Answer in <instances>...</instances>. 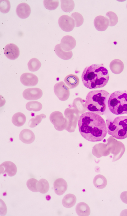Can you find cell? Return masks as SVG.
Segmentation results:
<instances>
[{
	"instance_id": "1",
	"label": "cell",
	"mask_w": 127,
	"mask_h": 216,
	"mask_svg": "<svg viewBox=\"0 0 127 216\" xmlns=\"http://www.w3.org/2000/svg\"><path fill=\"white\" fill-rule=\"evenodd\" d=\"M78 125L81 135L89 141H101L108 132L104 119L100 115L93 112H86L82 114Z\"/></svg>"
},
{
	"instance_id": "7",
	"label": "cell",
	"mask_w": 127,
	"mask_h": 216,
	"mask_svg": "<svg viewBox=\"0 0 127 216\" xmlns=\"http://www.w3.org/2000/svg\"><path fill=\"white\" fill-rule=\"evenodd\" d=\"M42 90L37 88H29L25 89L23 93V96L28 100H35L40 98L42 96Z\"/></svg>"
},
{
	"instance_id": "22",
	"label": "cell",
	"mask_w": 127,
	"mask_h": 216,
	"mask_svg": "<svg viewBox=\"0 0 127 216\" xmlns=\"http://www.w3.org/2000/svg\"><path fill=\"white\" fill-rule=\"evenodd\" d=\"M93 183L95 186L99 189H102L106 186L107 181L106 178L104 176L98 175L94 178Z\"/></svg>"
},
{
	"instance_id": "16",
	"label": "cell",
	"mask_w": 127,
	"mask_h": 216,
	"mask_svg": "<svg viewBox=\"0 0 127 216\" xmlns=\"http://www.w3.org/2000/svg\"><path fill=\"white\" fill-rule=\"evenodd\" d=\"M110 67L113 73L115 74H119L123 71L124 65L122 62L120 60L115 59L110 62Z\"/></svg>"
},
{
	"instance_id": "26",
	"label": "cell",
	"mask_w": 127,
	"mask_h": 216,
	"mask_svg": "<svg viewBox=\"0 0 127 216\" xmlns=\"http://www.w3.org/2000/svg\"><path fill=\"white\" fill-rule=\"evenodd\" d=\"M42 104L40 102L36 101L29 102L26 105L27 109L30 111H39L42 109Z\"/></svg>"
},
{
	"instance_id": "33",
	"label": "cell",
	"mask_w": 127,
	"mask_h": 216,
	"mask_svg": "<svg viewBox=\"0 0 127 216\" xmlns=\"http://www.w3.org/2000/svg\"><path fill=\"white\" fill-rule=\"evenodd\" d=\"M120 197L122 201L125 203L127 204V191L122 192L120 195Z\"/></svg>"
},
{
	"instance_id": "19",
	"label": "cell",
	"mask_w": 127,
	"mask_h": 216,
	"mask_svg": "<svg viewBox=\"0 0 127 216\" xmlns=\"http://www.w3.org/2000/svg\"><path fill=\"white\" fill-rule=\"evenodd\" d=\"M26 118L24 114L21 112H18L14 114L12 119V122L15 126L20 127L25 123Z\"/></svg>"
},
{
	"instance_id": "24",
	"label": "cell",
	"mask_w": 127,
	"mask_h": 216,
	"mask_svg": "<svg viewBox=\"0 0 127 216\" xmlns=\"http://www.w3.org/2000/svg\"><path fill=\"white\" fill-rule=\"evenodd\" d=\"M61 8L63 11L65 12L72 11L74 9L75 4L72 0H61Z\"/></svg>"
},
{
	"instance_id": "8",
	"label": "cell",
	"mask_w": 127,
	"mask_h": 216,
	"mask_svg": "<svg viewBox=\"0 0 127 216\" xmlns=\"http://www.w3.org/2000/svg\"><path fill=\"white\" fill-rule=\"evenodd\" d=\"M20 80L21 83L24 86H33L36 85L38 82L37 76L31 73H25L20 76Z\"/></svg>"
},
{
	"instance_id": "18",
	"label": "cell",
	"mask_w": 127,
	"mask_h": 216,
	"mask_svg": "<svg viewBox=\"0 0 127 216\" xmlns=\"http://www.w3.org/2000/svg\"><path fill=\"white\" fill-rule=\"evenodd\" d=\"M64 81L70 89L76 87L79 83V80L77 76L72 74L67 75L65 78Z\"/></svg>"
},
{
	"instance_id": "21",
	"label": "cell",
	"mask_w": 127,
	"mask_h": 216,
	"mask_svg": "<svg viewBox=\"0 0 127 216\" xmlns=\"http://www.w3.org/2000/svg\"><path fill=\"white\" fill-rule=\"evenodd\" d=\"M54 50L56 55L60 58L65 60L70 59L73 55L71 51H65L63 50L60 44H57L55 47Z\"/></svg>"
},
{
	"instance_id": "17",
	"label": "cell",
	"mask_w": 127,
	"mask_h": 216,
	"mask_svg": "<svg viewBox=\"0 0 127 216\" xmlns=\"http://www.w3.org/2000/svg\"><path fill=\"white\" fill-rule=\"evenodd\" d=\"M76 211L79 216H87L89 215L90 210L89 206L84 202L78 203L76 207Z\"/></svg>"
},
{
	"instance_id": "29",
	"label": "cell",
	"mask_w": 127,
	"mask_h": 216,
	"mask_svg": "<svg viewBox=\"0 0 127 216\" xmlns=\"http://www.w3.org/2000/svg\"><path fill=\"white\" fill-rule=\"evenodd\" d=\"M38 181L36 179L32 178L29 179L27 181L26 185L28 188L31 191L34 192H38L36 187Z\"/></svg>"
},
{
	"instance_id": "11",
	"label": "cell",
	"mask_w": 127,
	"mask_h": 216,
	"mask_svg": "<svg viewBox=\"0 0 127 216\" xmlns=\"http://www.w3.org/2000/svg\"><path fill=\"white\" fill-rule=\"evenodd\" d=\"M94 23L95 28L97 30L103 31L105 30L109 25V20L105 17L99 15L94 19Z\"/></svg>"
},
{
	"instance_id": "34",
	"label": "cell",
	"mask_w": 127,
	"mask_h": 216,
	"mask_svg": "<svg viewBox=\"0 0 127 216\" xmlns=\"http://www.w3.org/2000/svg\"></svg>"
},
{
	"instance_id": "23",
	"label": "cell",
	"mask_w": 127,
	"mask_h": 216,
	"mask_svg": "<svg viewBox=\"0 0 127 216\" xmlns=\"http://www.w3.org/2000/svg\"><path fill=\"white\" fill-rule=\"evenodd\" d=\"M36 187L38 191L42 194L46 193L49 188L48 182L46 179H42L38 182Z\"/></svg>"
},
{
	"instance_id": "25",
	"label": "cell",
	"mask_w": 127,
	"mask_h": 216,
	"mask_svg": "<svg viewBox=\"0 0 127 216\" xmlns=\"http://www.w3.org/2000/svg\"><path fill=\"white\" fill-rule=\"evenodd\" d=\"M41 65V63L38 59L36 58L31 59L28 63L29 70L32 72L38 70Z\"/></svg>"
},
{
	"instance_id": "15",
	"label": "cell",
	"mask_w": 127,
	"mask_h": 216,
	"mask_svg": "<svg viewBox=\"0 0 127 216\" xmlns=\"http://www.w3.org/2000/svg\"><path fill=\"white\" fill-rule=\"evenodd\" d=\"M20 140L23 143L30 144L32 143L35 138L33 132L29 129H24L20 132L19 135Z\"/></svg>"
},
{
	"instance_id": "2",
	"label": "cell",
	"mask_w": 127,
	"mask_h": 216,
	"mask_svg": "<svg viewBox=\"0 0 127 216\" xmlns=\"http://www.w3.org/2000/svg\"><path fill=\"white\" fill-rule=\"evenodd\" d=\"M109 78L108 70L103 64H94L86 67L81 76L83 85L90 89L104 87L108 83Z\"/></svg>"
},
{
	"instance_id": "13",
	"label": "cell",
	"mask_w": 127,
	"mask_h": 216,
	"mask_svg": "<svg viewBox=\"0 0 127 216\" xmlns=\"http://www.w3.org/2000/svg\"><path fill=\"white\" fill-rule=\"evenodd\" d=\"M55 192L58 195L63 194L67 188V184L66 181L64 179L59 178L56 179L53 184Z\"/></svg>"
},
{
	"instance_id": "6",
	"label": "cell",
	"mask_w": 127,
	"mask_h": 216,
	"mask_svg": "<svg viewBox=\"0 0 127 216\" xmlns=\"http://www.w3.org/2000/svg\"><path fill=\"white\" fill-rule=\"evenodd\" d=\"M58 23L62 29L67 32L71 31L75 25L74 19L67 15H63L61 16L59 18Z\"/></svg>"
},
{
	"instance_id": "3",
	"label": "cell",
	"mask_w": 127,
	"mask_h": 216,
	"mask_svg": "<svg viewBox=\"0 0 127 216\" xmlns=\"http://www.w3.org/2000/svg\"><path fill=\"white\" fill-rule=\"evenodd\" d=\"M109 94L107 91L101 90L90 91L86 98L85 106L88 111L102 115L106 108L105 101Z\"/></svg>"
},
{
	"instance_id": "20",
	"label": "cell",
	"mask_w": 127,
	"mask_h": 216,
	"mask_svg": "<svg viewBox=\"0 0 127 216\" xmlns=\"http://www.w3.org/2000/svg\"><path fill=\"white\" fill-rule=\"evenodd\" d=\"M76 201V198L74 194H68L65 195L62 200L63 206L67 208H70L73 206Z\"/></svg>"
},
{
	"instance_id": "4",
	"label": "cell",
	"mask_w": 127,
	"mask_h": 216,
	"mask_svg": "<svg viewBox=\"0 0 127 216\" xmlns=\"http://www.w3.org/2000/svg\"><path fill=\"white\" fill-rule=\"evenodd\" d=\"M108 104L110 111L116 115L127 114V92L117 91L112 93L109 98Z\"/></svg>"
},
{
	"instance_id": "5",
	"label": "cell",
	"mask_w": 127,
	"mask_h": 216,
	"mask_svg": "<svg viewBox=\"0 0 127 216\" xmlns=\"http://www.w3.org/2000/svg\"><path fill=\"white\" fill-rule=\"evenodd\" d=\"M109 134L118 139L127 138V116L116 117L113 121L106 120Z\"/></svg>"
},
{
	"instance_id": "14",
	"label": "cell",
	"mask_w": 127,
	"mask_h": 216,
	"mask_svg": "<svg viewBox=\"0 0 127 216\" xmlns=\"http://www.w3.org/2000/svg\"><path fill=\"white\" fill-rule=\"evenodd\" d=\"M16 12L18 16L20 18L25 19L30 15L31 9L29 5L27 3H22L19 4L16 7Z\"/></svg>"
},
{
	"instance_id": "32",
	"label": "cell",
	"mask_w": 127,
	"mask_h": 216,
	"mask_svg": "<svg viewBox=\"0 0 127 216\" xmlns=\"http://www.w3.org/2000/svg\"><path fill=\"white\" fill-rule=\"evenodd\" d=\"M106 15L109 18L110 26H114L116 24L118 21V18L115 13L112 11H109L107 12Z\"/></svg>"
},
{
	"instance_id": "9",
	"label": "cell",
	"mask_w": 127,
	"mask_h": 216,
	"mask_svg": "<svg viewBox=\"0 0 127 216\" xmlns=\"http://www.w3.org/2000/svg\"><path fill=\"white\" fill-rule=\"evenodd\" d=\"M4 53L8 59L14 60L17 59L20 54V51L18 47L13 43L7 44L4 49Z\"/></svg>"
},
{
	"instance_id": "28",
	"label": "cell",
	"mask_w": 127,
	"mask_h": 216,
	"mask_svg": "<svg viewBox=\"0 0 127 216\" xmlns=\"http://www.w3.org/2000/svg\"><path fill=\"white\" fill-rule=\"evenodd\" d=\"M45 7L49 10H53L56 9L59 4L58 0H45L43 1Z\"/></svg>"
},
{
	"instance_id": "12",
	"label": "cell",
	"mask_w": 127,
	"mask_h": 216,
	"mask_svg": "<svg viewBox=\"0 0 127 216\" xmlns=\"http://www.w3.org/2000/svg\"><path fill=\"white\" fill-rule=\"evenodd\" d=\"M60 45L61 48L64 51H69L75 47L76 41L72 36L66 35L62 39Z\"/></svg>"
},
{
	"instance_id": "27",
	"label": "cell",
	"mask_w": 127,
	"mask_h": 216,
	"mask_svg": "<svg viewBox=\"0 0 127 216\" xmlns=\"http://www.w3.org/2000/svg\"><path fill=\"white\" fill-rule=\"evenodd\" d=\"M46 117V115L43 114L37 115L35 118H32L30 120L28 125L30 127H34L40 123L42 119Z\"/></svg>"
},
{
	"instance_id": "10",
	"label": "cell",
	"mask_w": 127,
	"mask_h": 216,
	"mask_svg": "<svg viewBox=\"0 0 127 216\" xmlns=\"http://www.w3.org/2000/svg\"><path fill=\"white\" fill-rule=\"evenodd\" d=\"M17 170L15 164L10 161H5L0 165V174L6 173L9 176H13L16 174Z\"/></svg>"
},
{
	"instance_id": "31",
	"label": "cell",
	"mask_w": 127,
	"mask_h": 216,
	"mask_svg": "<svg viewBox=\"0 0 127 216\" xmlns=\"http://www.w3.org/2000/svg\"><path fill=\"white\" fill-rule=\"evenodd\" d=\"M10 8V3L8 0H0V10L1 12L7 13L9 12Z\"/></svg>"
},
{
	"instance_id": "30",
	"label": "cell",
	"mask_w": 127,
	"mask_h": 216,
	"mask_svg": "<svg viewBox=\"0 0 127 216\" xmlns=\"http://www.w3.org/2000/svg\"><path fill=\"white\" fill-rule=\"evenodd\" d=\"M71 16L74 19L76 27H79L83 24L84 22V18L80 13L77 12L73 13Z\"/></svg>"
}]
</instances>
